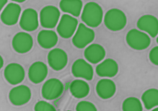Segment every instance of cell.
Wrapping results in <instances>:
<instances>
[{
    "label": "cell",
    "mask_w": 158,
    "mask_h": 111,
    "mask_svg": "<svg viewBox=\"0 0 158 111\" xmlns=\"http://www.w3.org/2000/svg\"><path fill=\"white\" fill-rule=\"evenodd\" d=\"M142 100L145 108L150 110L157 105L158 104V90L152 88L145 91L142 96Z\"/></svg>",
    "instance_id": "23"
},
{
    "label": "cell",
    "mask_w": 158,
    "mask_h": 111,
    "mask_svg": "<svg viewBox=\"0 0 158 111\" xmlns=\"http://www.w3.org/2000/svg\"><path fill=\"white\" fill-rule=\"evenodd\" d=\"M127 44L131 48L137 51H142L150 46V37L144 32L137 29H131L128 32L126 37Z\"/></svg>",
    "instance_id": "3"
},
{
    "label": "cell",
    "mask_w": 158,
    "mask_h": 111,
    "mask_svg": "<svg viewBox=\"0 0 158 111\" xmlns=\"http://www.w3.org/2000/svg\"><path fill=\"white\" fill-rule=\"evenodd\" d=\"M67 111H71V110H67Z\"/></svg>",
    "instance_id": "31"
},
{
    "label": "cell",
    "mask_w": 158,
    "mask_h": 111,
    "mask_svg": "<svg viewBox=\"0 0 158 111\" xmlns=\"http://www.w3.org/2000/svg\"><path fill=\"white\" fill-rule=\"evenodd\" d=\"M48 62L49 66L55 71H60L68 63L67 53L61 48L52 49L48 55Z\"/></svg>",
    "instance_id": "11"
},
{
    "label": "cell",
    "mask_w": 158,
    "mask_h": 111,
    "mask_svg": "<svg viewBox=\"0 0 158 111\" xmlns=\"http://www.w3.org/2000/svg\"><path fill=\"white\" fill-rule=\"evenodd\" d=\"M21 13V7L18 3H9L4 8L1 13L2 22L6 25H15L19 20Z\"/></svg>",
    "instance_id": "13"
},
{
    "label": "cell",
    "mask_w": 158,
    "mask_h": 111,
    "mask_svg": "<svg viewBox=\"0 0 158 111\" xmlns=\"http://www.w3.org/2000/svg\"><path fill=\"white\" fill-rule=\"evenodd\" d=\"M34 109H35V111H56L54 107L44 100L38 101L35 104Z\"/></svg>",
    "instance_id": "26"
},
{
    "label": "cell",
    "mask_w": 158,
    "mask_h": 111,
    "mask_svg": "<svg viewBox=\"0 0 158 111\" xmlns=\"http://www.w3.org/2000/svg\"><path fill=\"white\" fill-rule=\"evenodd\" d=\"M31 98V91L25 85H19L12 88L10 92L9 99L12 105L21 106L30 101Z\"/></svg>",
    "instance_id": "8"
},
{
    "label": "cell",
    "mask_w": 158,
    "mask_h": 111,
    "mask_svg": "<svg viewBox=\"0 0 158 111\" xmlns=\"http://www.w3.org/2000/svg\"><path fill=\"white\" fill-rule=\"evenodd\" d=\"M118 72V64L112 59H105L96 67V73L101 77H114Z\"/></svg>",
    "instance_id": "16"
},
{
    "label": "cell",
    "mask_w": 158,
    "mask_h": 111,
    "mask_svg": "<svg viewBox=\"0 0 158 111\" xmlns=\"http://www.w3.org/2000/svg\"><path fill=\"white\" fill-rule=\"evenodd\" d=\"M137 27L140 31L149 34L152 37H156L158 33V21L156 17L145 14L137 21Z\"/></svg>",
    "instance_id": "15"
},
{
    "label": "cell",
    "mask_w": 158,
    "mask_h": 111,
    "mask_svg": "<svg viewBox=\"0 0 158 111\" xmlns=\"http://www.w3.org/2000/svg\"><path fill=\"white\" fill-rule=\"evenodd\" d=\"M48 74V68L44 62L37 61L33 63L30 67L28 77L34 84H39L45 80Z\"/></svg>",
    "instance_id": "18"
},
{
    "label": "cell",
    "mask_w": 158,
    "mask_h": 111,
    "mask_svg": "<svg viewBox=\"0 0 158 111\" xmlns=\"http://www.w3.org/2000/svg\"><path fill=\"white\" fill-rule=\"evenodd\" d=\"M76 111H98L95 105L89 101H81L76 107Z\"/></svg>",
    "instance_id": "25"
},
{
    "label": "cell",
    "mask_w": 158,
    "mask_h": 111,
    "mask_svg": "<svg viewBox=\"0 0 158 111\" xmlns=\"http://www.w3.org/2000/svg\"><path fill=\"white\" fill-rule=\"evenodd\" d=\"M149 60L156 66L158 65V47L155 46L149 52Z\"/></svg>",
    "instance_id": "27"
},
{
    "label": "cell",
    "mask_w": 158,
    "mask_h": 111,
    "mask_svg": "<svg viewBox=\"0 0 158 111\" xmlns=\"http://www.w3.org/2000/svg\"><path fill=\"white\" fill-rule=\"evenodd\" d=\"M116 91V84L109 79H102L96 84V92L101 99H110L114 97Z\"/></svg>",
    "instance_id": "17"
},
{
    "label": "cell",
    "mask_w": 158,
    "mask_h": 111,
    "mask_svg": "<svg viewBox=\"0 0 158 111\" xmlns=\"http://www.w3.org/2000/svg\"><path fill=\"white\" fill-rule=\"evenodd\" d=\"M81 18L86 26L97 27L103 19V11L98 3L90 2L85 5Z\"/></svg>",
    "instance_id": "1"
},
{
    "label": "cell",
    "mask_w": 158,
    "mask_h": 111,
    "mask_svg": "<svg viewBox=\"0 0 158 111\" xmlns=\"http://www.w3.org/2000/svg\"><path fill=\"white\" fill-rule=\"evenodd\" d=\"M7 0H0V12H1L2 10H3L4 7L7 5Z\"/></svg>",
    "instance_id": "28"
},
{
    "label": "cell",
    "mask_w": 158,
    "mask_h": 111,
    "mask_svg": "<svg viewBox=\"0 0 158 111\" xmlns=\"http://www.w3.org/2000/svg\"><path fill=\"white\" fill-rule=\"evenodd\" d=\"M127 19L124 12L121 10L111 9L106 12L104 17V24L111 31H119L127 25Z\"/></svg>",
    "instance_id": "2"
},
{
    "label": "cell",
    "mask_w": 158,
    "mask_h": 111,
    "mask_svg": "<svg viewBox=\"0 0 158 111\" xmlns=\"http://www.w3.org/2000/svg\"><path fill=\"white\" fill-rule=\"evenodd\" d=\"M152 111H158V108H155V109H154V110H152Z\"/></svg>",
    "instance_id": "30"
},
{
    "label": "cell",
    "mask_w": 158,
    "mask_h": 111,
    "mask_svg": "<svg viewBox=\"0 0 158 111\" xmlns=\"http://www.w3.org/2000/svg\"><path fill=\"white\" fill-rule=\"evenodd\" d=\"M72 74L77 78L91 80L93 78V68L85 59H79L74 61L72 67Z\"/></svg>",
    "instance_id": "14"
},
{
    "label": "cell",
    "mask_w": 158,
    "mask_h": 111,
    "mask_svg": "<svg viewBox=\"0 0 158 111\" xmlns=\"http://www.w3.org/2000/svg\"><path fill=\"white\" fill-rule=\"evenodd\" d=\"M25 70L19 64L12 63L6 67L4 76L10 84L16 85L21 83L25 79Z\"/></svg>",
    "instance_id": "10"
},
{
    "label": "cell",
    "mask_w": 158,
    "mask_h": 111,
    "mask_svg": "<svg viewBox=\"0 0 158 111\" xmlns=\"http://www.w3.org/2000/svg\"><path fill=\"white\" fill-rule=\"evenodd\" d=\"M63 89L62 82L58 79L52 78L47 80L43 85L41 94L44 99L52 100L61 95Z\"/></svg>",
    "instance_id": "7"
},
{
    "label": "cell",
    "mask_w": 158,
    "mask_h": 111,
    "mask_svg": "<svg viewBox=\"0 0 158 111\" xmlns=\"http://www.w3.org/2000/svg\"><path fill=\"white\" fill-rule=\"evenodd\" d=\"M38 43L42 48H54L58 43V35L56 32L50 30H43L38 35Z\"/></svg>",
    "instance_id": "20"
},
{
    "label": "cell",
    "mask_w": 158,
    "mask_h": 111,
    "mask_svg": "<svg viewBox=\"0 0 158 111\" xmlns=\"http://www.w3.org/2000/svg\"><path fill=\"white\" fill-rule=\"evenodd\" d=\"M12 44L17 53H26L33 48V39L29 33L20 32L14 36Z\"/></svg>",
    "instance_id": "9"
},
{
    "label": "cell",
    "mask_w": 158,
    "mask_h": 111,
    "mask_svg": "<svg viewBox=\"0 0 158 111\" xmlns=\"http://www.w3.org/2000/svg\"><path fill=\"white\" fill-rule=\"evenodd\" d=\"M38 12L34 9L28 8L25 10L21 15L20 20V27L23 31L31 32L35 31L38 27Z\"/></svg>",
    "instance_id": "12"
},
{
    "label": "cell",
    "mask_w": 158,
    "mask_h": 111,
    "mask_svg": "<svg viewBox=\"0 0 158 111\" xmlns=\"http://www.w3.org/2000/svg\"><path fill=\"white\" fill-rule=\"evenodd\" d=\"M60 9L72 17H79L82 10V2L79 0H63L59 3Z\"/></svg>",
    "instance_id": "21"
},
{
    "label": "cell",
    "mask_w": 158,
    "mask_h": 111,
    "mask_svg": "<svg viewBox=\"0 0 158 111\" xmlns=\"http://www.w3.org/2000/svg\"><path fill=\"white\" fill-rule=\"evenodd\" d=\"M123 111H143L142 102L138 98L128 97L123 102Z\"/></svg>",
    "instance_id": "24"
},
{
    "label": "cell",
    "mask_w": 158,
    "mask_h": 111,
    "mask_svg": "<svg viewBox=\"0 0 158 111\" xmlns=\"http://www.w3.org/2000/svg\"><path fill=\"white\" fill-rule=\"evenodd\" d=\"M85 57L91 64H98L102 61L106 56L104 47L98 43L90 44L85 50Z\"/></svg>",
    "instance_id": "19"
},
{
    "label": "cell",
    "mask_w": 158,
    "mask_h": 111,
    "mask_svg": "<svg viewBox=\"0 0 158 111\" xmlns=\"http://www.w3.org/2000/svg\"><path fill=\"white\" fill-rule=\"evenodd\" d=\"M3 65H4V60H3V58L1 56H0V69H1L2 68Z\"/></svg>",
    "instance_id": "29"
},
{
    "label": "cell",
    "mask_w": 158,
    "mask_h": 111,
    "mask_svg": "<svg viewBox=\"0 0 158 111\" xmlns=\"http://www.w3.org/2000/svg\"><path fill=\"white\" fill-rule=\"evenodd\" d=\"M69 89L70 92L74 97L81 99L89 95V86L85 81L77 80L72 82Z\"/></svg>",
    "instance_id": "22"
},
{
    "label": "cell",
    "mask_w": 158,
    "mask_h": 111,
    "mask_svg": "<svg viewBox=\"0 0 158 111\" xmlns=\"http://www.w3.org/2000/svg\"><path fill=\"white\" fill-rule=\"evenodd\" d=\"M78 27V21L75 18L64 14L61 16L57 26V32L61 38H69L74 35Z\"/></svg>",
    "instance_id": "6"
},
{
    "label": "cell",
    "mask_w": 158,
    "mask_h": 111,
    "mask_svg": "<svg viewBox=\"0 0 158 111\" xmlns=\"http://www.w3.org/2000/svg\"><path fill=\"white\" fill-rule=\"evenodd\" d=\"M95 39V32L83 23L78 25L72 38L73 45L77 48H83L91 43Z\"/></svg>",
    "instance_id": "4"
},
{
    "label": "cell",
    "mask_w": 158,
    "mask_h": 111,
    "mask_svg": "<svg viewBox=\"0 0 158 111\" xmlns=\"http://www.w3.org/2000/svg\"><path fill=\"white\" fill-rule=\"evenodd\" d=\"M60 12L55 6L48 5L43 8L40 13V25L46 28H54L58 24Z\"/></svg>",
    "instance_id": "5"
}]
</instances>
